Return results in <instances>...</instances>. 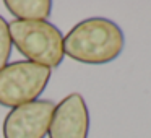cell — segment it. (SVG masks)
I'll use <instances>...</instances> for the list:
<instances>
[{"label":"cell","instance_id":"obj_3","mask_svg":"<svg viewBox=\"0 0 151 138\" xmlns=\"http://www.w3.org/2000/svg\"><path fill=\"white\" fill-rule=\"evenodd\" d=\"M50 68L29 60H17L0 68V106L18 107L33 102L44 93Z\"/></svg>","mask_w":151,"mask_h":138},{"label":"cell","instance_id":"obj_2","mask_svg":"<svg viewBox=\"0 0 151 138\" xmlns=\"http://www.w3.org/2000/svg\"><path fill=\"white\" fill-rule=\"evenodd\" d=\"M13 46L21 55L37 65L55 68L63 60V36L50 21H21L8 23Z\"/></svg>","mask_w":151,"mask_h":138},{"label":"cell","instance_id":"obj_6","mask_svg":"<svg viewBox=\"0 0 151 138\" xmlns=\"http://www.w3.org/2000/svg\"><path fill=\"white\" fill-rule=\"evenodd\" d=\"M5 8L21 21H47L52 13L50 0H5Z\"/></svg>","mask_w":151,"mask_h":138},{"label":"cell","instance_id":"obj_4","mask_svg":"<svg viewBox=\"0 0 151 138\" xmlns=\"http://www.w3.org/2000/svg\"><path fill=\"white\" fill-rule=\"evenodd\" d=\"M54 109L55 104L50 99L13 107L4 120V138H46Z\"/></svg>","mask_w":151,"mask_h":138},{"label":"cell","instance_id":"obj_1","mask_svg":"<svg viewBox=\"0 0 151 138\" xmlns=\"http://www.w3.org/2000/svg\"><path fill=\"white\" fill-rule=\"evenodd\" d=\"M125 37L122 29L107 18L80 21L63 37V54L80 63L102 65L122 54Z\"/></svg>","mask_w":151,"mask_h":138},{"label":"cell","instance_id":"obj_5","mask_svg":"<svg viewBox=\"0 0 151 138\" xmlns=\"http://www.w3.org/2000/svg\"><path fill=\"white\" fill-rule=\"evenodd\" d=\"M89 112L80 93H70L55 104L50 119L49 138H88Z\"/></svg>","mask_w":151,"mask_h":138},{"label":"cell","instance_id":"obj_7","mask_svg":"<svg viewBox=\"0 0 151 138\" xmlns=\"http://www.w3.org/2000/svg\"><path fill=\"white\" fill-rule=\"evenodd\" d=\"M12 47H13V42L10 37L8 21L0 15V68H4L10 60Z\"/></svg>","mask_w":151,"mask_h":138}]
</instances>
